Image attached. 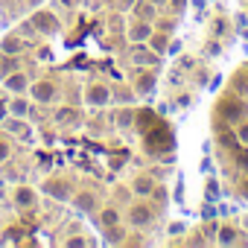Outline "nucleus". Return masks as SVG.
Wrapping results in <instances>:
<instances>
[{"label": "nucleus", "instance_id": "obj_1", "mask_svg": "<svg viewBox=\"0 0 248 248\" xmlns=\"http://www.w3.org/2000/svg\"><path fill=\"white\" fill-rule=\"evenodd\" d=\"M155 216H158V210L152 207L149 199L132 202V204H126V210H123V219H126L132 228H149V225L155 222Z\"/></svg>", "mask_w": 248, "mask_h": 248}, {"label": "nucleus", "instance_id": "obj_2", "mask_svg": "<svg viewBox=\"0 0 248 248\" xmlns=\"http://www.w3.org/2000/svg\"><path fill=\"white\" fill-rule=\"evenodd\" d=\"M30 99L38 102V105H53L59 99V85L50 82V79H38L30 85Z\"/></svg>", "mask_w": 248, "mask_h": 248}, {"label": "nucleus", "instance_id": "obj_3", "mask_svg": "<svg viewBox=\"0 0 248 248\" xmlns=\"http://www.w3.org/2000/svg\"><path fill=\"white\" fill-rule=\"evenodd\" d=\"M70 204L79 213H93V210H99V193L93 187H82L70 196Z\"/></svg>", "mask_w": 248, "mask_h": 248}, {"label": "nucleus", "instance_id": "obj_4", "mask_svg": "<svg viewBox=\"0 0 248 248\" xmlns=\"http://www.w3.org/2000/svg\"><path fill=\"white\" fill-rule=\"evenodd\" d=\"M30 21L35 24L38 35H47V38H53V35H59V32H62V24H59V18H56L53 12H47V9H38V12L30 18Z\"/></svg>", "mask_w": 248, "mask_h": 248}, {"label": "nucleus", "instance_id": "obj_5", "mask_svg": "<svg viewBox=\"0 0 248 248\" xmlns=\"http://www.w3.org/2000/svg\"><path fill=\"white\" fill-rule=\"evenodd\" d=\"M155 85H158L155 67H140V70L135 73L132 88H135V93H138V96H152V93H155Z\"/></svg>", "mask_w": 248, "mask_h": 248}, {"label": "nucleus", "instance_id": "obj_6", "mask_svg": "<svg viewBox=\"0 0 248 248\" xmlns=\"http://www.w3.org/2000/svg\"><path fill=\"white\" fill-rule=\"evenodd\" d=\"M216 114H219V117H225V120H231V123H239V120L248 114V105H245L242 99H236V96H225V99L219 102Z\"/></svg>", "mask_w": 248, "mask_h": 248}, {"label": "nucleus", "instance_id": "obj_7", "mask_svg": "<svg viewBox=\"0 0 248 248\" xmlns=\"http://www.w3.org/2000/svg\"><path fill=\"white\" fill-rule=\"evenodd\" d=\"M41 187H44V193L53 196L56 202H70V196H73V187H70V181H67L64 175H53V178H47Z\"/></svg>", "mask_w": 248, "mask_h": 248}, {"label": "nucleus", "instance_id": "obj_8", "mask_svg": "<svg viewBox=\"0 0 248 248\" xmlns=\"http://www.w3.org/2000/svg\"><path fill=\"white\" fill-rule=\"evenodd\" d=\"M85 102H88L91 108H105V105L111 102V88H108L105 82H91V85L85 88Z\"/></svg>", "mask_w": 248, "mask_h": 248}, {"label": "nucleus", "instance_id": "obj_9", "mask_svg": "<svg viewBox=\"0 0 248 248\" xmlns=\"http://www.w3.org/2000/svg\"><path fill=\"white\" fill-rule=\"evenodd\" d=\"M30 85H32L30 82V73L21 70V67L12 70L9 76H3V91L6 93H30Z\"/></svg>", "mask_w": 248, "mask_h": 248}, {"label": "nucleus", "instance_id": "obj_10", "mask_svg": "<svg viewBox=\"0 0 248 248\" xmlns=\"http://www.w3.org/2000/svg\"><path fill=\"white\" fill-rule=\"evenodd\" d=\"M12 204L21 207V210H35L38 193L32 187H27V184H18V187H12Z\"/></svg>", "mask_w": 248, "mask_h": 248}, {"label": "nucleus", "instance_id": "obj_11", "mask_svg": "<svg viewBox=\"0 0 248 248\" xmlns=\"http://www.w3.org/2000/svg\"><path fill=\"white\" fill-rule=\"evenodd\" d=\"M30 50H32V44L27 38H21L18 32H9V35H3V41H0V53H6V56H24Z\"/></svg>", "mask_w": 248, "mask_h": 248}, {"label": "nucleus", "instance_id": "obj_12", "mask_svg": "<svg viewBox=\"0 0 248 248\" xmlns=\"http://www.w3.org/2000/svg\"><path fill=\"white\" fill-rule=\"evenodd\" d=\"M3 132H6L9 138H18V140H30V138H32L30 123H27L24 117H12V114L3 120Z\"/></svg>", "mask_w": 248, "mask_h": 248}, {"label": "nucleus", "instance_id": "obj_13", "mask_svg": "<svg viewBox=\"0 0 248 248\" xmlns=\"http://www.w3.org/2000/svg\"><path fill=\"white\" fill-rule=\"evenodd\" d=\"M135 50H132V62L138 64V67H158L161 64V56L149 47V44H132Z\"/></svg>", "mask_w": 248, "mask_h": 248}, {"label": "nucleus", "instance_id": "obj_14", "mask_svg": "<svg viewBox=\"0 0 248 248\" xmlns=\"http://www.w3.org/2000/svg\"><path fill=\"white\" fill-rule=\"evenodd\" d=\"M152 32H155L152 21H140V18H135V24H129V30H126V38H129L132 44H146Z\"/></svg>", "mask_w": 248, "mask_h": 248}, {"label": "nucleus", "instance_id": "obj_15", "mask_svg": "<svg viewBox=\"0 0 248 248\" xmlns=\"http://www.w3.org/2000/svg\"><path fill=\"white\" fill-rule=\"evenodd\" d=\"M96 219H99V228H102V231H105V228H114V225L123 222V207H120V204H102L99 213H96Z\"/></svg>", "mask_w": 248, "mask_h": 248}, {"label": "nucleus", "instance_id": "obj_16", "mask_svg": "<svg viewBox=\"0 0 248 248\" xmlns=\"http://www.w3.org/2000/svg\"><path fill=\"white\" fill-rule=\"evenodd\" d=\"M30 108H32V102L27 99V93H12L9 96V114L12 117H27Z\"/></svg>", "mask_w": 248, "mask_h": 248}, {"label": "nucleus", "instance_id": "obj_17", "mask_svg": "<svg viewBox=\"0 0 248 248\" xmlns=\"http://www.w3.org/2000/svg\"><path fill=\"white\" fill-rule=\"evenodd\" d=\"M132 15H135V18H140V21H155V18H158V6H155V3H149V0H135Z\"/></svg>", "mask_w": 248, "mask_h": 248}, {"label": "nucleus", "instance_id": "obj_18", "mask_svg": "<svg viewBox=\"0 0 248 248\" xmlns=\"http://www.w3.org/2000/svg\"><path fill=\"white\" fill-rule=\"evenodd\" d=\"M111 126L114 129H132L135 126V111L132 108H117L111 114Z\"/></svg>", "mask_w": 248, "mask_h": 248}, {"label": "nucleus", "instance_id": "obj_19", "mask_svg": "<svg viewBox=\"0 0 248 248\" xmlns=\"http://www.w3.org/2000/svg\"><path fill=\"white\" fill-rule=\"evenodd\" d=\"M56 126H79V108L76 105H64L56 111Z\"/></svg>", "mask_w": 248, "mask_h": 248}, {"label": "nucleus", "instance_id": "obj_20", "mask_svg": "<svg viewBox=\"0 0 248 248\" xmlns=\"http://www.w3.org/2000/svg\"><path fill=\"white\" fill-rule=\"evenodd\" d=\"M155 184H158V181H155L152 175H138V178L132 181V193L140 196V199H149V193H152Z\"/></svg>", "mask_w": 248, "mask_h": 248}, {"label": "nucleus", "instance_id": "obj_21", "mask_svg": "<svg viewBox=\"0 0 248 248\" xmlns=\"http://www.w3.org/2000/svg\"><path fill=\"white\" fill-rule=\"evenodd\" d=\"M149 202H152V207H155L158 213L167 210V204H170V190H167L164 184H155L152 193H149Z\"/></svg>", "mask_w": 248, "mask_h": 248}, {"label": "nucleus", "instance_id": "obj_22", "mask_svg": "<svg viewBox=\"0 0 248 248\" xmlns=\"http://www.w3.org/2000/svg\"><path fill=\"white\" fill-rule=\"evenodd\" d=\"M158 56H164L167 50H170V32H161V30H155L152 35H149V41H146Z\"/></svg>", "mask_w": 248, "mask_h": 248}, {"label": "nucleus", "instance_id": "obj_23", "mask_svg": "<svg viewBox=\"0 0 248 248\" xmlns=\"http://www.w3.org/2000/svg\"><path fill=\"white\" fill-rule=\"evenodd\" d=\"M236 233H239L236 228H231V225H219L213 239H216L219 245H236V242H239V236H236Z\"/></svg>", "mask_w": 248, "mask_h": 248}, {"label": "nucleus", "instance_id": "obj_24", "mask_svg": "<svg viewBox=\"0 0 248 248\" xmlns=\"http://www.w3.org/2000/svg\"><path fill=\"white\" fill-rule=\"evenodd\" d=\"M111 199H114V204L126 207V204L135 202V193H132V187H126V184H117V187L111 190Z\"/></svg>", "mask_w": 248, "mask_h": 248}, {"label": "nucleus", "instance_id": "obj_25", "mask_svg": "<svg viewBox=\"0 0 248 248\" xmlns=\"http://www.w3.org/2000/svg\"><path fill=\"white\" fill-rule=\"evenodd\" d=\"M21 67V56H6V53H0V79L9 76L12 70Z\"/></svg>", "mask_w": 248, "mask_h": 248}, {"label": "nucleus", "instance_id": "obj_26", "mask_svg": "<svg viewBox=\"0 0 248 248\" xmlns=\"http://www.w3.org/2000/svg\"><path fill=\"white\" fill-rule=\"evenodd\" d=\"M135 96H138V93H135V88H129V85H123V88H114V91H111V99H117L120 105H129Z\"/></svg>", "mask_w": 248, "mask_h": 248}, {"label": "nucleus", "instance_id": "obj_27", "mask_svg": "<svg viewBox=\"0 0 248 248\" xmlns=\"http://www.w3.org/2000/svg\"><path fill=\"white\" fill-rule=\"evenodd\" d=\"M126 228H123V222L120 225H114V228H105V239L111 242V245H123V239H126Z\"/></svg>", "mask_w": 248, "mask_h": 248}, {"label": "nucleus", "instance_id": "obj_28", "mask_svg": "<svg viewBox=\"0 0 248 248\" xmlns=\"http://www.w3.org/2000/svg\"><path fill=\"white\" fill-rule=\"evenodd\" d=\"M15 32H18L21 38H27L30 44H32V41L38 38V30H35V24H32V21H24V24H21V27H18ZM32 47H35V44H32Z\"/></svg>", "mask_w": 248, "mask_h": 248}, {"label": "nucleus", "instance_id": "obj_29", "mask_svg": "<svg viewBox=\"0 0 248 248\" xmlns=\"http://www.w3.org/2000/svg\"><path fill=\"white\" fill-rule=\"evenodd\" d=\"M12 158V138L6 132H0V164H6Z\"/></svg>", "mask_w": 248, "mask_h": 248}, {"label": "nucleus", "instance_id": "obj_30", "mask_svg": "<svg viewBox=\"0 0 248 248\" xmlns=\"http://www.w3.org/2000/svg\"><path fill=\"white\" fill-rule=\"evenodd\" d=\"M152 27L161 30V32H172V30H175V21H172V18H155Z\"/></svg>", "mask_w": 248, "mask_h": 248}, {"label": "nucleus", "instance_id": "obj_31", "mask_svg": "<svg viewBox=\"0 0 248 248\" xmlns=\"http://www.w3.org/2000/svg\"><path fill=\"white\" fill-rule=\"evenodd\" d=\"M236 140L242 146H248V123H239V129H236Z\"/></svg>", "mask_w": 248, "mask_h": 248}, {"label": "nucleus", "instance_id": "obj_32", "mask_svg": "<svg viewBox=\"0 0 248 248\" xmlns=\"http://www.w3.org/2000/svg\"><path fill=\"white\" fill-rule=\"evenodd\" d=\"M9 117V96H0V123Z\"/></svg>", "mask_w": 248, "mask_h": 248}, {"label": "nucleus", "instance_id": "obj_33", "mask_svg": "<svg viewBox=\"0 0 248 248\" xmlns=\"http://www.w3.org/2000/svg\"><path fill=\"white\" fill-rule=\"evenodd\" d=\"M135 0H117V12H132Z\"/></svg>", "mask_w": 248, "mask_h": 248}, {"label": "nucleus", "instance_id": "obj_34", "mask_svg": "<svg viewBox=\"0 0 248 248\" xmlns=\"http://www.w3.org/2000/svg\"><path fill=\"white\" fill-rule=\"evenodd\" d=\"M123 245H146V236H126Z\"/></svg>", "mask_w": 248, "mask_h": 248}, {"label": "nucleus", "instance_id": "obj_35", "mask_svg": "<svg viewBox=\"0 0 248 248\" xmlns=\"http://www.w3.org/2000/svg\"><path fill=\"white\" fill-rule=\"evenodd\" d=\"M67 245H91V239H85V236H70Z\"/></svg>", "mask_w": 248, "mask_h": 248}, {"label": "nucleus", "instance_id": "obj_36", "mask_svg": "<svg viewBox=\"0 0 248 248\" xmlns=\"http://www.w3.org/2000/svg\"><path fill=\"white\" fill-rule=\"evenodd\" d=\"M38 62H50V47H38Z\"/></svg>", "mask_w": 248, "mask_h": 248}, {"label": "nucleus", "instance_id": "obj_37", "mask_svg": "<svg viewBox=\"0 0 248 248\" xmlns=\"http://www.w3.org/2000/svg\"><path fill=\"white\" fill-rule=\"evenodd\" d=\"M236 158H239V167H242V170H248V149H245V152H239Z\"/></svg>", "mask_w": 248, "mask_h": 248}, {"label": "nucleus", "instance_id": "obj_38", "mask_svg": "<svg viewBox=\"0 0 248 248\" xmlns=\"http://www.w3.org/2000/svg\"><path fill=\"white\" fill-rule=\"evenodd\" d=\"M207 53L216 56V53H219V41H207Z\"/></svg>", "mask_w": 248, "mask_h": 248}, {"label": "nucleus", "instance_id": "obj_39", "mask_svg": "<svg viewBox=\"0 0 248 248\" xmlns=\"http://www.w3.org/2000/svg\"><path fill=\"white\" fill-rule=\"evenodd\" d=\"M184 231V225L181 222H175V225H170V233H181Z\"/></svg>", "mask_w": 248, "mask_h": 248}, {"label": "nucleus", "instance_id": "obj_40", "mask_svg": "<svg viewBox=\"0 0 248 248\" xmlns=\"http://www.w3.org/2000/svg\"><path fill=\"white\" fill-rule=\"evenodd\" d=\"M239 196H245V199H248V178H245V181L239 184Z\"/></svg>", "mask_w": 248, "mask_h": 248}, {"label": "nucleus", "instance_id": "obj_41", "mask_svg": "<svg viewBox=\"0 0 248 248\" xmlns=\"http://www.w3.org/2000/svg\"><path fill=\"white\" fill-rule=\"evenodd\" d=\"M149 3H155V6L161 9V6H167V3H170V0H149Z\"/></svg>", "mask_w": 248, "mask_h": 248}, {"label": "nucleus", "instance_id": "obj_42", "mask_svg": "<svg viewBox=\"0 0 248 248\" xmlns=\"http://www.w3.org/2000/svg\"><path fill=\"white\" fill-rule=\"evenodd\" d=\"M27 6H35V9H38V6H41V0H27Z\"/></svg>", "mask_w": 248, "mask_h": 248}]
</instances>
